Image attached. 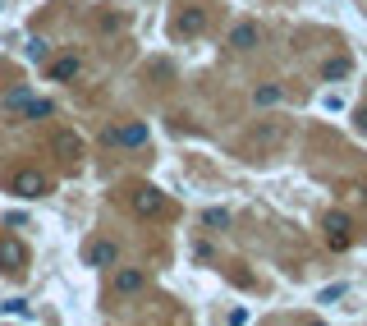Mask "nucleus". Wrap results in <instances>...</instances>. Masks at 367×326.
<instances>
[{"instance_id": "obj_1", "label": "nucleus", "mask_w": 367, "mask_h": 326, "mask_svg": "<svg viewBox=\"0 0 367 326\" xmlns=\"http://www.w3.org/2000/svg\"><path fill=\"white\" fill-rule=\"evenodd\" d=\"M129 207H133V216H157L161 207H166V193H161V189H138V193L129 198Z\"/></svg>"}, {"instance_id": "obj_2", "label": "nucleus", "mask_w": 367, "mask_h": 326, "mask_svg": "<svg viewBox=\"0 0 367 326\" xmlns=\"http://www.w3.org/2000/svg\"><path fill=\"white\" fill-rule=\"evenodd\" d=\"M326 239H331V248H349L354 225H349V216H344V212H331V216H326Z\"/></svg>"}, {"instance_id": "obj_3", "label": "nucleus", "mask_w": 367, "mask_h": 326, "mask_svg": "<svg viewBox=\"0 0 367 326\" xmlns=\"http://www.w3.org/2000/svg\"><path fill=\"white\" fill-rule=\"evenodd\" d=\"M46 189H51V184H46L42 170H18V175H14V193H23V198H42Z\"/></svg>"}, {"instance_id": "obj_4", "label": "nucleus", "mask_w": 367, "mask_h": 326, "mask_svg": "<svg viewBox=\"0 0 367 326\" xmlns=\"http://www.w3.org/2000/svg\"><path fill=\"white\" fill-rule=\"evenodd\" d=\"M142 285H147V271H138V266H120L115 271V294H138Z\"/></svg>"}, {"instance_id": "obj_5", "label": "nucleus", "mask_w": 367, "mask_h": 326, "mask_svg": "<svg viewBox=\"0 0 367 326\" xmlns=\"http://www.w3.org/2000/svg\"><path fill=\"white\" fill-rule=\"evenodd\" d=\"M106 142H124V147H142L147 142V124H124V129H111Z\"/></svg>"}, {"instance_id": "obj_6", "label": "nucleus", "mask_w": 367, "mask_h": 326, "mask_svg": "<svg viewBox=\"0 0 367 326\" xmlns=\"http://www.w3.org/2000/svg\"><path fill=\"white\" fill-rule=\"evenodd\" d=\"M115 257H120V248H115L111 239H96V244L88 248V262H92V266H111Z\"/></svg>"}, {"instance_id": "obj_7", "label": "nucleus", "mask_w": 367, "mask_h": 326, "mask_svg": "<svg viewBox=\"0 0 367 326\" xmlns=\"http://www.w3.org/2000/svg\"><path fill=\"white\" fill-rule=\"evenodd\" d=\"M79 69H83L79 55H60V60L51 64V79H55V83H69V79H79Z\"/></svg>"}, {"instance_id": "obj_8", "label": "nucleus", "mask_w": 367, "mask_h": 326, "mask_svg": "<svg viewBox=\"0 0 367 326\" xmlns=\"http://www.w3.org/2000/svg\"><path fill=\"white\" fill-rule=\"evenodd\" d=\"M0 266H5V271H18V266H23V244L5 239V244H0Z\"/></svg>"}, {"instance_id": "obj_9", "label": "nucleus", "mask_w": 367, "mask_h": 326, "mask_svg": "<svg viewBox=\"0 0 367 326\" xmlns=\"http://www.w3.org/2000/svg\"><path fill=\"white\" fill-rule=\"evenodd\" d=\"M230 46H235V51H248V46H257V28H253V23H239L235 33H230Z\"/></svg>"}, {"instance_id": "obj_10", "label": "nucleus", "mask_w": 367, "mask_h": 326, "mask_svg": "<svg viewBox=\"0 0 367 326\" xmlns=\"http://www.w3.org/2000/svg\"><path fill=\"white\" fill-rule=\"evenodd\" d=\"M202 23H207V14L202 9H188V14H179V23H175V33H202Z\"/></svg>"}, {"instance_id": "obj_11", "label": "nucleus", "mask_w": 367, "mask_h": 326, "mask_svg": "<svg viewBox=\"0 0 367 326\" xmlns=\"http://www.w3.org/2000/svg\"><path fill=\"white\" fill-rule=\"evenodd\" d=\"M349 69H354V64L344 60V55H340V60H326V83H340V79H349Z\"/></svg>"}, {"instance_id": "obj_12", "label": "nucleus", "mask_w": 367, "mask_h": 326, "mask_svg": "<svg viewBox=\"0 0 367 326\" xmlns=\"http://www.w3.org/2000/svg\"><path fill=\"white\" fill-rule=\"evenodd\" d=\"M202 225H211V230H225V225H230V212L211 207V212H202Z\"/></svg>"}, {"instance_id": "obj_13", "label": "nucleus", "mask_w": 367, "mask_h": 326, "mask_svg": "<svg viewBox=\"0 0 367 326\" xmlns=\"http://www.w3.org/2000/svg\"><path fill=\"white\" fill-rule=\"evenodd\" d=\"M257 106H276V101H280V88H276V83H271V88H257Z\"/></svg>"}, {"instance_id": "obj_14", "label": "nucleus", "mask_w": 367, "mask_h": 326, "mask_svg": "<svg viewBox=\"0 0 367 326\" xmlns=\"http://www.w3.org/2000/svg\"><path fill=\"white\" fill-rule=\"evenodd\" d=\"M344 294H349V285H326V290H322V303H340Z\"/></svg>"}, {"instance_id": "obj_15", "label": "nucleus", "mask_w": 367, "mask_h": 326, "mask_svg": "<svg viewBox=\"0 0 367 326\" xmlns=\"http://www.w3.org/2000/svg\"><path fill=\"white\" fill-rule=\"evenodd\" d=\"M60 152H69V157H79V152H83V142L74 138V133H64V138H60Z\"/></svg>"}, {"instance_id": "obj_16", "label": "nucleus", "mask_w": 367, "mask_h": 326, "mask_svg": "<svg viewBox=\"0 0 367 326\" xmlns=\"http://www.w3.org/2000/svg\"><path fill=\"white\" fill-rule=\"evenodd\" d=\"M28 51H33V60H46V42H42V37H33V46H28Z\"/></svg>"}, {"instance_id": "obj_17", "label": "nucleus", "mask_w": 367, "mask_h": 326, "mask_svg": "<svg viewBox=\"0 0 367 326\" xmlns=\"http://www.w3.org/2000/svg\"><path fill=\"white\" fill-rule=\"evenodd\" d=\"M354 124H358V129L367 133V106H358V115H354Z\"/></svg>"}]
</instances>
